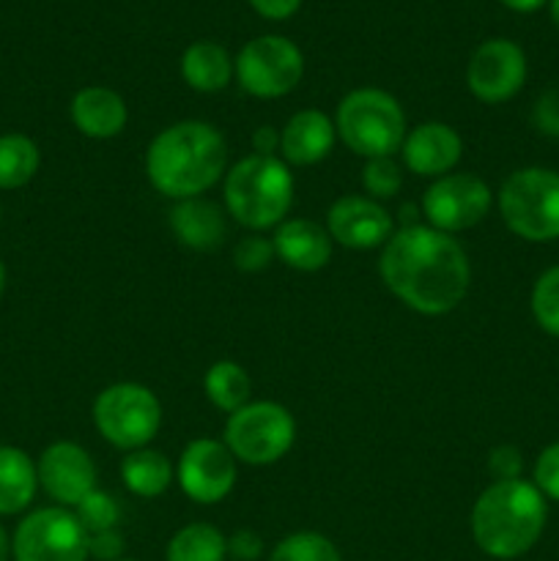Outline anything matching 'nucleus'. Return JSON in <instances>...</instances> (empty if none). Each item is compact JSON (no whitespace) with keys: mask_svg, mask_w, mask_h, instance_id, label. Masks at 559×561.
<instances>
[{"mask_svg":"<svg viewBox=\"0 0 559 561\" xmlns=\"http://www.w3.org/2000/svg\"><path fill=\"white\" fill-rule=\"evenodd\" d=\"M384 285L420 316H447L464 301L471 266L464 247L431 225H406L384 244Z\"/></svg>","mask_w":559,"mask_h":561,"instance_id":"1","label":"nucleus"},{"mask_svg":"<svg viewBox=\"0 0 559 561\" xmlns=\"http://www.w3.org/2000/svg\"><path fill=\"white\" fill-rule=\"evenodd\" d=\"M228 168V142L206 121H179L153 137L146 153V173L164 197H201L223 179Z\"/></svg>","mask_w":559,"mask_h":561,"instance_id":"2","label":"nucleus"},{"mask_svg":"<svg viewBox=\"0 0 559 561\" xmlns=\"http://www.w3.org/2000/svg\"><path fill=\"white\" fill-rule=\"evenodd\" d=\"M546 518V496L537 491L535 482H493L471 510V537L486 557L510 561L537 546Z\"/></svg>","mask_w":559,"mask_h":561,"instance_id":"3","label":"nucleus"},{"mask_svg":"<svg viewBox=\"0 0 559 561\" xmlns=\"http://www.w3.org/2000/svg\"><path fill=\"white\" fill-rule=\"evenodd\" d=\"M225 206L239 225L266 230L285 222L294 206V175L277 157L252 153L225 175Z\"/></svg>","mask_w":559,"mask_h":561,"instance_id":"4","label":"nucleus"},{"mask_svg":"<svg viewBox=\"0 0 559 561\" xmlns=\"http://www.w3.org/2000/svg\"><path fill=\"white\" fill-rule=\"evenodd\" d=\"M334 129L356 157H392L406 140V115L381 88H356L338 104Z\"/></svg>","mask_w":559,"mask_h":561,"instance_id":"5","label":"nucleus"},{"mask_svg":"<svg viewBox=\"0 0 559 561\" xmlns=\"http://www.w3.org/2000/svg\"><path fill=\"white\" fill-rule=\"evenodd\" d=\"M499 211L518 239L546 244L559 239V173L548 168L515 170L499 190Z\"/></svg>","mask_w":559,"mask_h":561,"instance_id":"6","label":"nucleus"},{"mask_svg":"<svg viewBox=\"0 0 559 561\" xmlns=\"http://www.w3.org/2000/svg\"><path fill=\"white\" fill-rule=\"evenodd\" d=\"M93 425L104 442L135 453L148 447L162 427V405L142 383H113L93 403Z\"/></svg>","mask_w":559,"mask_h":561,"instance_id":"7","label":"nucleus"},{"mask_svg":"<svg viewBox=\"0 0 559 561\" xmlns=\"http://www.w3.org/2000/svg\"><path fill=\"white\" fill-rule=\"evenodd\" d=\"M296 438V422L285 405L272 400L247 403L225 422V447L247 466H272L288 455Z\"/></svg>","mask_w":559,"mask_h":561,"instance_id":"8","label":"nucleus"},{"mask_svg":"<svg viewBox=\"0 0 559 561\" xmlns=\"http://www.w3.org/2000/svg\"><path fill=\"white\" fill-rule=\"evenodd\" d=\"M236 77L250 96L280 99L305 77V55L285 36H258L241 47Z\"/></svg>","mask_w":559,"mask_h":561,"instance_id":"9","label":"nucleus"},{"mask_svg":"<svg viewBox=\"0 0 559 561\" xmlns=\"http://www.w3.org/2000/svg\"><path fill=\"white\" fill-rule=\"evenodd\" d=\"M14 561H88V531L66 507H42L20 520L11 537Z\"/></svg>","mask_w":559,"mask_h":561,"instance_id":"10","label":"nucleus"},{"mask_svg":"<svg viewBox=\"0 0 559 561\" xmlns=\"http://www.w3.org/2000/svg\"><path fill=\"white\" fill-rule=\"evenodd\" d=\"M493 206L491 186L471 173H447L433 181L422 195V214L431 228L460 233L488 217Z\"/></svg>","mask_w":559,"mask_h":561,"instance_id":"11","label":"nucleus"},{"mask_svg":"<svg viewBox=\"0 0 559 561\" xmlns=\"http://www.w3.org/2000/svg\"><path fill=\"white\" fill-rule=\"evenodd\" d=\"M526 82V55L510 38H488L471 53L466 85L480 102L502 104Z\"/></svg>","mask_w":559,"mask_h":561,"instance_id":"12","label":"nucleus"},{"mask_svg":"<svg viewBox=\"0 0 559 561\" xmlns=\"http://www.w3.org/2000/svg\"><path fill=\"white\" fill-rule=\"evenodd\" d=\"M179 485L192 502L217 504L233 491L236 485V458L225 442L214 438H195L186 444L179 458Z\"/></svg>","mask_w":559,"mask_h":561,"instance_id":"13","label":"nucleus"},{"mask_svg":"<svg viewBox=\"0 0 559 561\" xmlns=\"http://www.w3.org/2000/svg\"><path fill=\"white\" fill-rule=\"evenodd\" d=\"M38 485L58 507H77L91 491H96V466L91 455L75 442H55L36 463Z\"/></svg>","mask_w":559,"mask_h":561,"instance_id":"14","label":"nucleus"},{"mask_svg":"<svg viewBox=\"0 0 559 561\" xmlns=\"http://www.w3.org/2000/svg\"><path fill=\"white\" fill-rule=\"evenodd\" d=\"M332 241L349 250H373L384 247L392 236V217L378 201L365 195H345L332 203L327 217Z\"/></svg>","mask_w":559,"mask_h":561,"instance_id":"15","label":"nucleus"},{"mask_svg":"<svg viewBox=\"0 0 559 561\" xmlns=\"http://www.w3.org/2000/svg\"><path fill=\"white\" fill-rule=\"evenodd\" d=\"M400 153L411 173L425 175V179H442L460 162L464 140L453 126L442 124V121H427V124L406 131Z\"/></svg>","mask_w":559,"mask_h":561,"instance_id":"16","label":"nucleus"},{"mask_svg":"<svg viewBox=\"0 0 559 561\" xmlns=\"http://www.w3.org/2000/svg\"><path fill=\"white\" fill-rule=\"evenodd\" d=\"M334 129L332 118L321 110H299L290 115L288 124L280 131V151H283L285 164H318L327 159L334 148Z\"/></svg>","mask_w":559,"mask_h":561,"instance_id":"17","label":"nucleus"},{"mask_svg":"<svg viewBox=\"0 0 559 561\" xmlns=\"http://www.w3.org/2000/svg\"><path fill=\"white\" fill-rule=\"evenodd\" d=\"M272 241L280 261L296 272H318L332 257V236L312 219H285Z\"/></svg>","mask_w":559,"mask_h":561,"instance_id":"18","label":"nucleus"},{"mask_svg":"<svg viewBox=\"0 0 559 561\" xmlns=\"http://www.w3.org/2000/svg\"><path fill=\"white\" fill-rule=\"evenodd\" d=\"M126 118H129V110L113 88L88 85L71 99V121L82 135L93 137V140H110V137L121 135Z\"/></svg>","mask_w":559,"mask_h":561,"instance_id":"19","label":"nucleus"},{"mask_svg":"<svg viewBox=\"0 0 559 561\" xmlns=\"http://www.w3.org/2000/svg\"><path fill=\"white\" fill-rule=\"evenodd\" d=\"M170 228L175 239L184 247L197 252H208L219 247L228 236V222L217 203H208L203 197L179 201L170 211Z\"/></svg>","mask_w":559,"mask_h":561,"instance_id":"20","label":"nucleus"},{"mask_svg":"<svg viewBox=\"0 0 559 561\" xmlns=\"http://www.w3.org/2000/svg\"><path fill=\"white\" fill-rule=\"evenodd\" d=\"M38 491V471L31 455L16 447H0V515H20Z\"/></svg>","mask_w":559,"mask_h":561,"instance_id":"21","label":"nucleus"},{"mask_svg":"<svg viewBox=\"0 0 559 561\" xmlns=\"http://www.w3.org/2000/svg\"><path fill=\"white\" fill-rule=\"evenodd\" d=\"M181 77L192 91L217 93L233 80V60L217 42H195L181 58Z\"/></svg>","mask_w":559,"mask_h":561,"instance_id":"22","label":"nucleus"},{"mask_svg":"<svg viewBox=\"0 0 559 561\" xmlns=\"http://www.w3.org/2000/svg\"><path fill=\"white\" fill-rule=\"evenodd\" d=\"M121 480L135 496L157 499L173 482V466L159 449H135L121 463Z\"/></svg>","mask_w":559,"mask_h":561,"instance_id":"23","label":"nucleus"},{"mask_svg":"<svg viewBox=\"0 0 559 561\" xmlns=\"http://www.w3.org/2000/svg\"><path fill=\"white\" fill-rule=\"evenodd\" d=\"M42 153L27 135H0V190H20L38 173Z\"/></svg>","mask_w":559,"mask_h":561,"instance_id":"24","label":"nucleus"},{"mask_svg":"<svg viewBox=\"0 0 559 561\" xmlns=\"http://www.w3.org/2000/svg\"><path fill=\"white\" fill-rule=\"evenodd\" d=\"M203 389H206V398L217 405L225 414H233V411L244 409L250 403L252 381L247 376V370L236 362H217V365L208 367L206 378H203Z\"/></svg>","mask_w":559,"mask_h":561,"instance_id":"25","label":"nucleus"},{"mask_svg":"<svg viewBox=\"0 0 559 561\" xmlns=\"http://www.w3.org/2000/svg\"><path fill=\"white\" fill-rule=\"evenodd\" d=\"M228 537L212 524H190L168 542V561H225Z\"/></svg>","mask_w":559,"mask_h":561,"instance_id":"26","label":"nucleus"},{"mask_svg":"<svg viewBox=\"0 0 559 561\" xmlns=\"http://www.w3.org/2000/svg\"><path fill=\"white\" fill-rule=\"evenodd\" d=\"M269 561H343L338 546L318 531H296L274 546Z\"/></svg>","mask_w":559,"mask_h":561,"instance_id":"27","label":"nucleus"},{"mask_svg":"<svg viewBox=\"0 0 559 561\" xmlns=\"http://www.w3.org/2000/svg\"><path fill=\"white\" fill-rule=\"evenodd\" d=\"M532 316L543 332L559 337V266H551L537 277L532 288Z\"/></svg>","mask_w":559,"mask_h":561,"instance_id":"28","label":"nucleus"},{"mask_svg":"<svg viewBox=\"0 0 559 561\" xmlns=\"http://www.w3.org/2000/svg\"><path fill=\"white\" fill-rule=\"evenodd\" d=\"M75 515L88 535H99V531L118 529L121 507L118 502H115V496H110V493L91 491L80 504H77Z\"/></svg>","mask_w":559,"mask_h":561,"instance_id":"29","label":"nucleus"},{"mask_svg":"<svg viewBox=\"0 0 559 561\" xmlns=\"http://www.w3.org/2000/svg\"><path fill=\"white\" fill-rule=\"evenodd\" d=\"M362 186L373 201H389L403 186V170L392 157H373L362 168Z\"/></svg>","mask_w":559,"mask_h":561,"instance_id":"30","label":"nucleus"},{"mask_svg":"<svg viewBox=\"0 0 559 561\" xmlns=\"http://www.w3.org/2000/svg\"><path fill=\"white\" fill-rule=\"evenodd\" d=\"M274 255H277V252H274V241L263 239V236H244V239L236 244L233 263L241 272L255 274L263 272V268L274 261Z\"/></svg>","mask_w":559,"mask_h":561,"instance_id":"31","label":"nucleus"},{"mask_svg":"<svg viewBox=\"0 0 559 561\" xmlns=\"http://www.w3.org/2000/svg\"><path fill=\"white\" fill-rule=\"evenodd\" d=\"M535 488L546 499L559 502V442L543 449L535 463Z\"/></svg>","mask_w":559,"mask_h":561,"instance_id":"32","label":"nucleus"},{"mask_svg":"<svg viewBox=\"0 0 559 561\" xmlns=\"http://www.w3.org/2000/svg\"><path fill=\"white\" fill-rule=\"evenodd\" d=\"M521 469H524V458L510 444L491 449V455H488V471H491V477L497 482L521 480Z\"/></svg>","mask_w":559,"mask_h":561,"instance_id":"33","label":"nucleus"},{"mask_svg":"<svg viewBox=\"0 0 559 561\" xmlns=\"http://www.w3.org/2000/svg\"><path fill=\"white\" fill-rule=\"evenodd\" d=\"M88 557L99 561H118L124 559V537L118 529L99 531V535H88Z\"/></svg>","mask_w":559,"mask_h":561,"instance_id":"34","label":"nucleus"},{"mask_svg":"<svg viewBox=\"0 0 559 561\" xmlns=\"http://www.w3.org/2000/svg\"><path fill=\"white\" fill-rule=\"evenodd\" d=\"M535 126L543 135L559 137V88L543 93L535 104Z\"/></svg>","mask_w":559,"mask_h":561,"instance_id":"35","label":"nucleus"},{"mask_svg":"<svg viewBox=\"0 0 559 561\" xmlns=\"http://www.w3.org/2000/svg\"><path fill=\"white\" fill-rule=\"evenodd\" d=\"M263 553V540L250 529H239L228 537V557L236 561H255Z\"/></svg>","mask_w":559,"mask_h":561,"instance_id":"36","label":"nucleus"},{"mask_svg":"<svg viewBox=\"0 0 559 561\" xmlns=\"http://www.w3.org/2000/svg\"><path fill=\"white\" fill-rule=\"evenodd\" d=\"M250 5L266 20H288L299 11L301 0H250Z\"/></svg>","mask_w":559,"mask_h":561,"instance_id":"37","label":"nucleus"},{"mask_svg":"<svg viewBox=\"0 0 559 561\" xmlns=\"http://www.w3.org/2000/svg\"><path fill=\"white\" fill-rule=\"evenodd\" d=\"M252 148L261 157H274V151L280 148V131H274L272 126H261V129L252 135Z\"/></svg>","mask_w":559,"mask_h":561,"instance_id":"38","label":"nucleus"},{"mask_svg":"<svg viewBox=\"0 0 559 561\" xmlns=\"http://www.w3.org/2000/svg\"><path fill=\"white\" fill-rule=\"evenodd\" d=\"M510 11H518V14H532V11L543 9L548 0H502Z\"/></svg>","mask_w":559,"mask_h":561,"instance_id":"39","label":"nucleus"},{"mask_svg":"<svg viewBox=\"0 0 559 561\" xmlns=\"http://www.w3.org/2000/svg\"><path fill=\"white\" fill-rule=\"evenodd\" d=\"M9 553H11V540L9 535H5L3 524H0V561H9Z\"/></svg>","mask_w":559,"mask_h":561,"instance_id":"40","label":"nucleus"},{"mask_svg":"<svg viewBox=\"0 0 559 561\" xmlns=\"http://www.w3.org/2000/svg\"><path fill=\"white\" fill-rule=\"evenodd\" d=\"M548 3H551V20H554V25L559 27V0H548Z\"/></svg>","mask_w":559,"mask_h":561,"instance_id":"41","label":"nucleus"},{"mask_svg":"<svg viewBox=\"0 0 559 561\" xmlns=\"http://www.w3.org/2000/svg\"><path fill=\"white\" fill-rule=\"evenodd\" d=\"M3 290H5V266L3 261H0V296H3Z\"/></svg>","mask_w":559,"mask_h":561,"instance_id":"42","label":"nucleus"},{"mask_svg":"<svg viewBox=\"0 0 559 561\" xmlns=\"http://www.w3.org/2000/svg\"><path fill=\"white\" fill-rule=\"evenodd\" d=\"M118 561H137V559H118Z\"/></svg>","mask_w":559,"mask_h":561,"instance_id":"43","label":"nucleus"},{"mask_svg":"<svg viewBox=\"0 0 559 561\" xmlns=\"http://www.w3.org/2000/svg\"><path fill=\"white\" fill-rule=\"evenodd\" d=\"M0 217H3V206H0Z\"/></svg>","mask_w":559,"mask_h":561,"instance_id":"44","label":"nucleus"}]
</instances>
